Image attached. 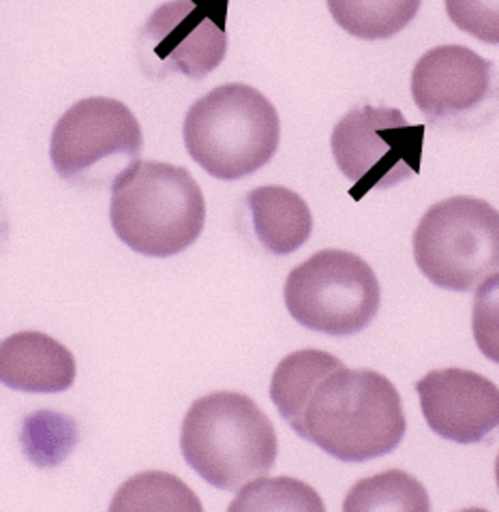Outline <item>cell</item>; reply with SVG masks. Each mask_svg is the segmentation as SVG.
<instances>
[{"instance_id":"1","label":"cell","mask_w":499,"mask_h":512,"mask_svg":"<svg viewBox=\"0 0 499 512\" xmlns=\"http://www.w3.org/2000/svg\"><path fill=\"white\" fill-rule=\"evenodd\" d=\"M270 399L302 440L343 463L390 455L405 438L395 384L371 369H347L322 350L285 356L272 373Z\"/></svg>"},{"instance_id":"2","label":"cell","mask_w":499,"mask_h":512,"mask_svg":"<svg viewBox=\"0 0 499 512\" xmlns=\"http://www.w3.org/2000/svg\"><path fill=\"white\" fill-rule=\"evenodd\" d=\"M110 221L135 253L172 258L204 230V193L187 168L138 159L112 183Z\"/></svg>"},{"instance_id":"3","label":"cell","mask_w":499,"mask_h":512,"mask_svg":"<svg viewBox=\"0 0 499 512\" xmlns=\"http://www.w3.org/2000/svg\"><path fill=\"white\" fill-rule=\"evenodd\" d=\"M180 450L208 485L234 491L272 470L275 425L243 393H213L193 401L180 431Z\"/></svg>"},{"instance_id":"4","label":"cell","mask_w":499,"mask_h":512,"mask_svg":"<svg viewBox=\"0 0 499 512\" xmlns=\"http://www.w3.org/2000/svg\"><path fill=\"white\" fill-rule=\"evenodd\" d=\"M191 159L221 180H238L262 170L281 140L279 114L260 90L223 84L195 101L183 125Z\"/></svg>"},{"instance_id":"5","label":"cell","mask_w":499,"mask_h":512,"mask_svg":"<svg viewBox=\"0 0 499 512\" xmlns=\"http://www.w3.org/2000/svg\"><path fill=\"white\" fill-rule=\"evenodd\" d=\"M420 273L450 292H470L499 273V210L455 195L433 204L414 232Z\"/></svg>"},{"instance_id":"6","label":"cell","mask_w":499,"mask_h":512,"mask_svg":"<svg viewBox=\"0 0 499 512\" xmlns=\"http://www.w3.org/2000/svg\"><path fill=\"white\" fill-rule=\"evenodd\" d=\"M285 307L315 333L350 337L365 330L380 309V281L356 253L324 249L296 266L285 281Z\"/></svg>"},{"instance_id":"7","label":"cell","mask_w":499,"mask_h":512,"mask_svg":"<svg viewBox=\"0 0 499 512\" xmlns=\"http://www.w3.org/2000/svg\"><path fill=\"white\" fill-rule=\"evenodd\" d=\"M142 146V127L123 101L88 97L60 116L50 157L60 178L73 185L103 187L140 159Z\"/></svg>"},{"instance_id":"8","label":"cell","mask_w":499,"mask_h":512,"mask_svg":"<svg viewBox=\"0 0 499 512\" xmlns=\"http://www.w3.org/2000/svg\"><path fill=\"white\" fill-rule=\"evenodd\" d=\"M425 125L407 123L397 108L362 103L347 112L332 131L330 146L350 195L362 200L373 189L395 187L420 172Z\"/></svg>"},{"instance_id":"9","label":"cell","mask_w":499,"mask_h":512,"mask_svg":"<svg viewBox=\"0 0 499 512\" xmlns=\"http://www.w3.org/2000/svg\"><path fill=\"white\" fill-rule=\"evenodd\" d=\"M225 11L228 0H172L155 9L135 41L144 73H183L191 80L213 73L228 52Z\"/></svg>"},{"instance_id":"10","label":"cell","mask_w":499,"mask_h":512,"mask_svg":"<svg viewBox=\"0 0 499 512\" xmlns=\"http://www.w3.org/2000/svg\"><path fill=\"white\" fill-rule=\"evenodd\" d=\"M412 97L433 125L474 129L499 112V75L465 45H440L416 63Z\"/></svg>"},{"instance_id":"11","label":"cell","mask_w":499,"mask_h":512,"mask_svg":"<svg viewBox=\"0 0 499 512\" xmlns=\"http://www.w3.org/2000/svg\"><path fill=\"white\" fill-rule=\"evenodd\" d=\"M433 433L457 444L485 442L499 429V388L467 369H437L416 382Z\"/></svg>"},{"instance_id":"12","label":"cell","mask_w":499,"mask_h":512,"mask_svg":"<svg viewBox=\"0 0 499 512\" xmlns=\"http://www.w3.org/2000/svg\"><path fill=\"white\" fill-rule=\"evenodd\" d=\"M75 358L50 335L24 330L0 341V384L33 395L65 393L75 382Z\"/></svg>"},{"instance_id":"13","label":"cell","mask_w":499,"mask_h":512,"mask_svg":"<svg viewBox=\"0 0 499 512\" xmlns=\"http://www.w3.org/2000/svg\"><path fill=\"white\" fill-rule=\"evenodd\" d=\"M253 232L272 255H290L307 243L313 217L307 202L285 187L268 185L247 195Z\"/></svg>"},{"instance_id":"14","label":"cell","mask_w":499,"mask_h":512,"mask_svg":"<svg viewBox=\"0 0 499 512\" xmlns=\"http://www.w3.org/2000/svg\"><path fill=\"white\" fill-rule=\"evenodd\" d=\"M328 11L347 35L365 41L390 39L410 24L422 0H326Z\"/></svg>"},{"instance_id":"15","label":"cell","mask_w":499,"mask_h":512,"mask_svg":"<svg viewBox=\"0 0 499 512\" xmlns=\"http://www.w3.org/2000/svg\"><path fill=\"white\" fill-rule=\"evenodd\" d=\"M110 508L112 512H200L202 504L178 476L142 472L116 491Z\"/></svg>"},{"instance_id":"16","label":"cell","mask_w":499,"mask_h":512,"mask_svg":"<svg viewBox=\"0 0 499 512\" xmlns=\"http://www.w3.org/2000/svg\"><path fill=\"white\" fill-rule=\"evenodd\" d=\"M343 510L350 512H377V510H405L427 512L429 493L414 476L401 470L375 474L356 483L343 502Z\"/></svg>"},{"instance_id":"17","label":"cell","mask_w":499,"mask_h":512,"mask_svg":"<svg viewBox=\"0 0 499 512\" xmlns=\"http://www.w3.org/2000/svg\"><path fill=\"white\" fill-rule=\"evenodd\" d=\"M232 512H253V510H305L322 512L324 502L315 489L300 483L290 476L260 478L245 485L238 491L236 500L230 504Z\"/></svg>"},{"instance_id":"18","label":"cell","mask_w":499,"mask_h":512,"mask_svg":"<svg viewBox=\"0 0 499 512\" xmlns=\"http://www.w3.org/2000/svg\"><path fill=\"white\" fill-rule=\"evenodd\" d=\"M78 442V429L69 416L39 412L28 416L22 431V446L39 468H52L63 461Z\"/></svg>"},{"instance_id":"19","label":"cell","mask_w":499,"mask_h":512,"mask_svg":"<svg viewBox=\"0 0 499 512\" xmlns=\"http://www.w3.org/2000/svg\"><path fill=\"white\" fill-rule=\"evenodd\" d=\"M472 333L482 356L499 365V275H491L474 296Z\"/></svg>"},{"instance_id":"20","label":"cell","mask_w":499,"mask_h":512,"mask_svg":"<svg viewBox=\"0 0 499 512\" xmlns=\"http://www.w3.org/2000/svg\"><path fill=\"white\" fill-rule=\"evenodd\" d=\"M446 13L463 33L499 45V0H446Z\"/></svg>"},{"instance_id":"21","label":"cell","mask_w":499,"mask_h":512,"mask_svg":"<svg viewBox=\"0 0 499 512\" xmlns=\"http://www.w3.org/2000/svg\"><path fill=\"white\" fill-rule=\"evenodd\" d=\"M495 480H497V491H499V455H497V461H495Z\"/></svg>"},{"instance_id":"22","label":"cell","mask_w":499,"mask_h":512,"mask_svg":"<svg viewBox=\"0 0 499 512\" xmlns=\"http://www.w3.org/2000/svg\"><path fill=\"white\" fill-rule=\"evenodd\" d=\"M0 228H5V225H3V217H0Z\"/></svg>"}]
</instances>
